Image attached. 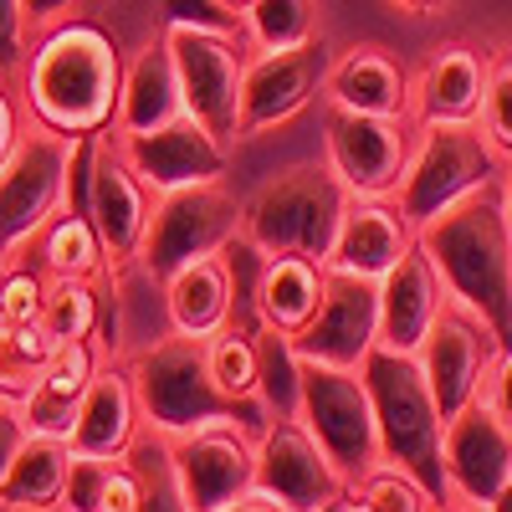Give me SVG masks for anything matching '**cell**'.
<instances>
[{
  "label": "cell",
  "mask_w": 512,
  "mask_h": 512,
  "mask_svg": "<svg viewBox=\"0 0 512 512\" xmlns=\"http://www.w3.org/2000/svg\"><path fill=\"white\" fill-rule=\"evenodd\" d=\"M415 246L431 256L451 303L472 308L497 333V344L512 349V231L497 185L466 195L446 216L425 221L415 231Z\"/></svg>",
  "instance_id": "1"
},
{
  "label": "cell",
  "mask_w": 512,
  "mask_h": 512,
  "mask_svg": "<svg viewBox=\"0 0 512 512\" xmlns=\"http://www.w3.org/2000/svg\"><path fill=\"white\" fill-rule=\"evenodd\" d=\"M26 93L47 134L88 139L118 118L123 57L98 21H62L26 62Z\"/></svg>",
  "instance_id": "2"
},
{
  "label": "cell",
  "mask_w": 512,
  "mask_h": 512,
  "mask_svg": "<svg viewBox=\"0 0 512 512\" xmlns=\"http://www.w3.org/2000/svg\"><path fill=\"white\" fill-rule=\"evenodd\" d=\"M364 395L374 410V436H379V461L410 472L431 502H451L446 492V466H441V436L446 420L436 410V395L425 384L415 354H395V349H369L359 364Z\"/></svg>",
  "instance_id": "3"
},
{
  "label": "cell",
  "mask_w": 512,
  "mask_h": 512,
  "mask_svg": "<svg viewBox=\"0 0 512 512\" xmlns=\"http://www.w3.org/2000/svg\"><path fill=\"white\" fill-rule=\"evenodd\" d=\"M134 379L139 410L149 415V425L159 436H185L200 425H241V431H267V405H246L216 390V379L205 369V338H164V344L144 349L128 369Z\"/></svg>",
  "instance_id": "4"
},
{
  "label": "cell",
  "mask_w": 512,
  "mask_h": 512,
  "mask_svg": "<svg viewBox=\"0 0 512 512\" xmlns=\"http://www.w3.org/2000/svg\"><path fill=\"white\" fill-rule=\"evenodd\" d=\"M349 200L328 164H292L241 205V236L262 256H308L328 267Z\"/></svg>",
  "instance_id": "5"
},
{
  "label": "cell",
  "mask_w": 512,
  "mask_h": 512,
  "mask_svg": "<svg viewBox=\"0 0 512 512\" xmlns=\"http://www.w3.org/2000/svg\"><path fill=\"white\" fill-rule=\"evenodd\" d=\"M497 180H502V154L482 134V123H425L400 180V216L420 231L425 221L446 216L451 205Z\"/></svg>",
  "instance_id": "6"
},
{
  "label": "cell",
  "mask_w": 512,
  "mask_h": 512,
  "mask_svg": "<svg viewBox=\"0 0 512 512\" xmlns=\"http://www.w3.org/2000/svg\"><path fill=\"white\" fill-rule=\"evenodd\" d=\"M297 420L308 425V436L323 446V456L344 472V482H359L364 472L379 466L374 410H369L359 369L297 359Z\"/></svg>",
  "instance_id": "7"
},
{
  "label": "cell",
  "mask_w": 512,
  "mask_h": 512,
  "mask_svg": "<svg viewBox=\"0 0 512 512\" xmlns=\"http://www.w3.org/2000/svg\"><path fill=\"white\" fill-rule=\"evenodd\" d=\"M241 236V205L216 185H185V190H164L149 210V231H144V267L149 277L169 282L180 267L200 262V256H221Z\"/></svg>",
  "instance_id": "8"
},
{
  "label": "cell",
  "mask_w": 512,
  "mask_h": 512,
  "mask_svg": "<svg viewBox=\"0 0 512 512\" xmlns=\"http://www.w3.org/2000/svg\"><path fill=\"white\" fill-rule=\"evenodd\" d=\"M497 354H502L497 333L472 308H461V303H451V297H446L436 323L425 328L420 349H415V364H420L425 384H431L441 420H451L456 410H466V405L482 395L487 369H492Z\"/></svg>",
  "instance_id": "9"
},
{
  "label": "cell",
  "mask_w": 512,
  "mask_h": 512,
  "mask_svg": "<svg viewBox=\"0 0 512 512\" xmlns=\"http://www.w3.org/2000/svg\"><path fill=\"white\" fill-rule=\"evenodd\" d=\"M415 139L400 118H369V113H328V169L338 175L354 200L395 195L410 169Z\"/></svg>",
  "instance_id": "10"
},
{
  "label": "cell",
  "mask_w": 512,
  "mask_h": 512,
  "mask_svg": "<svg viewBox=\"0 0 512 512\" xmlns=\"http://www.w3.org/2000/svg\"><path fill=\"white\" fill-rule=\"evenodd\" d=\"M344 487H349L344 472L323 456L303 420L297 415L267 420V431L256 436V492L282 502L287 512H323Z\"/></svg>",
  "instance_id": "11"
},
{
  "label": "cell",
  "mask_w": 512,
  "mask_h": 512,
  "mask_svg": "<svg viewBox=\"0 0 512 512\" xmlns=\"http://www.w3.org/2000/svg\"><path fill=\"white\" fill-rule=\"evenodd\" d=\"M164 47L180 77V103L195 123H205L216 139L236 134V103H241V52L231 36L216 31H185L164 26Z\"/></svg>",
  "instance_id": "12"
},
{
  "label": "cell",
  "mask_w": 512,
  "mask_h": 512,
  "mask_svg": "<svg viewBox=\"0 0 512 512\" xmlns=\"http://www.w3.org/2000/svg\"><path fill=\"white\" fill-rule=\"evenodd\" d=\"M164 441L190 512H221L246 492H256V446L241 425H200V431L164 436Z\"/></svg>",
  "instance_id": "13"
},
{
  "label": "cell",
  "mask_w": 512,
  "mask_h": 512,
  "mask_svg": "<svg viewBox=\"0 0 512 512\" xmlns=\"http://www.w3.org/2000/svg\"><path fill=\"white\" fill-rule=\"evenodd\" d=\"M374 344H379V282L328 267L323 272V303H318L313 323L292 338L297 359L359 369Z\"/></svg>",
  "instance_id": "14"
},
{
  "label": "cell",
  "mask_w": 512,
  "mask_h": 512,
  "mask_svg": "<svg viewBox=\"0 0 512 512\" xmlns=\"http://www.w3.org/2000/svg\"><path fill=\"white\" fill-rule=\"evenodd\" d=\"M441 466H446V492L477 512H487L512 482V431L492 415L482 395L446 420Z\"/></svg>",
  "instance_id": "15"
},
{
  "label": "cell",
  "mask_w": 512,
  "mask_h": 512,
  "mask_svg": "<svg viewBox=\"0 0 512 512\" xmlns=\"http://www.w3.org/2000/svg\"><path fill=\"white\" fill-rule=\"evenodd\" d=\"M328 47L323 36L287 52H262L251 67H241V103H236V134H267V128L297 118L328 77Z\"/></svg>",
  "instance_id": "16"
},
{
  "label": "cell",
  "mask_w": 512,
  "mask_h": 512,
  "mask_svg": "<svg viewBox=\"0 0 512 512\" xmlns=\"http://www.w3.org/2000/svg\"><path fill=\"white\" fill-rule=\"evenodd\" d=\"M62 175H67V139L62 134H31L16 144V154L0 164V256L31 241L62 205Z\"/></svg>",
  "instance_id": "17"
},
{
  "label": "cell",
  "mask_w": 512,
  "mask_h": 512,
  "mask_svg": "<svg viewBox=\"0 0 512 512\" xmlns=\"http://www.w3.org/2000/svg\"><path fill=\"white\" fill-rule=\"evenodd\" d=\"M123 164L134 169L144 190H185V185H216L226 175V149L205 123L180 113L175 123H159L149 134H123Z\"/></svg>",
  "instance_id": "18"
},
{
  "label": "cell",
  "mask_w": 512,
  "mask_h": 512,
  "mask_svg": "<svg viewBox=\"0 0 512 512\" xmlns=\"http://www.w3.org/2000/svg\"><path fill=\"white\" fill-rule=\"evenodd\" d=\"M441 303H446V287L431 267V256L420 246H410L400 262L379 277V349L415 354L425 328L436 323Z\"/></svg>",
  "instance_id": "19"
},
{
  "label": "cell",
  "mask_w": 512,
  "mask_h": 512,
  "mask_svg": "<svg viewBox=\"0 0 512 512\" xmlns=\"http://www.w3.org/2000/svg\"><path fill=\"white\" fill-rule=\"evenodd\" d=\"M149 190L134 180V169L123 164V154H108L98 149V164H93V195H88V221L103 241V256L113 267H123L128 256H139L144 246V231H149Z\"/></svg>",
  "instance_id": "20"
},
{
  "label": "cell",
  "mask_w": 512,
  "mask_h": 512,
  "mask_svg": "<svg viewBox=\"0 0 512 512\" xmlns=\"http://www.w3.org/2000/svg\"><path fill=\"white\" fill-rule=\"evenodd\" d=\"M410 246H415V226L400 216V205H390V200H349L328 267L379 282Z\"/></svg>",
  "instance_id": "21"
},
{
  "label": "cell",
  "mask_w": 512,
  "mask_h": 512,
  "mask_svg": "<svg viewBox=\"0 0 512 512\" xmlns=\"http://www.w3.org/2000/svg\"><path fill=\"white\" fill-rule=\"evenodd\" d=\"M139 431V395H134V379L128 369H98L93 384L82 390L77 400V420H72V436L67 451L72 456H128Z\"/></svg>",
  "instance_id": "22"
},
{
  "label": "cell",
  "mask_w": 512,
  "mask_h": 512,
  "mask_svg": "<svg viewBox=\"0 0 512 512\" xmlns=\"http://www.w3.org/2000/svg\"><path fill=\"white\" fill-rule=\"evenodd\" d=\"M323 88H328L333 108L369 113V118H405V103H410L405 67L379 47H354L344 62H333Z\"/></svg>",
  "instance_id": "23"
},
{
  "label": "cell",
  "mask_w": 512,
  "mask_h": 512,
  "mask_svg": "<svg viewBox=\"0 0 512 512\" xmlns=\"http://www.w3.org/2000/svg\"><path fill=\"white\" fill-rule=\"evenodd\" d=\"M487 93V62L472 47H441L420 72V118L425 123H477Z\"/></svg>",
  "instance_id": "24"
},
{
  "label": "cell",
  "mask_w": 512,
  "mask_h": 512,
  "mask_svg": "<svg viewBox=\"0 0 512 512\" xmlns=\"http://www.w3.org/2000/svg\"><path fill=\"white\" fill-rule=\"evenodd\" d=\"M164 297H169V323H175V333L210 338L216 328H226L231 323V297H236L226 256H200V262L180 267L164 282Z\"/></svg>",
  "instance_id": "25"
},
{
  "label": "cell",
  "mask_w": 512,
  "mask_h": 512,
  "mask_svg": "<svg viewBox=\"0 0 512 512\" xmlns=\"http://www.w3.org/2000/svg\"><path fill=\"white\" fill-rule=\"evenodd\" d=\"M185 113L180 103V77L169 62L164 36L154 47H144L134 57V67H123V93H118V128L123 134H149L159 123H175Z\"/></svg>",
  "instance_id": "26"
},
{
  "label": "cell",
  "mask_w": 512,
  "mask_h": 512,
  "mask_svg": "<svg viewBox=\"0 0 512 512\" xmlns=\"http://www.w3.org/2000/svg\"><path fill=\"white\" fill-rule=\"evenodd\" d=\"M323 262H308V256H267L262 287H256V313H262V328L297 338L318 303H323Z\"/></svg>",
  "instance_id": "27"
},
{
  "label": "cell",
  "mask_w": 512,
  "mask_h": 512,
  "mask_svg": "<svg viewBox=\"0 0 512 512\" xmlns=\"http://www.w3.org/2000/svg\"><path fill=\"white\" fill-rule=\"evenodd\" d=\"M67 441L52 436H26V446L16 451L11 472L0 477V507L11 512H52L67 497Z\"/></svg>",
  "instance_id": "28"
},
{
  "label": "cell",
  "mask_w": 512,
  "mask_h": 512,
  "mask_svg": "<svg viewBox=\"0 0 512 512\" xmlns=\"http://www.w3.org/2000/svg\"><path fill=\"white\" fill-rule=\"evenodd\" d=\"M67 512H139V472L123 456H72L67 461Z\"/></svg>",
  "instance_id": "29"
},
{
  "label": "cell",
  "mask_w": 512,
  "mask_h": 512,
  "mask_svg": "<svg viewBox=\"0 0 512 512\" xmlns=\"http://www.w3.org/2000/svg\"><path fill=\"white\" fill-rule=\"evenodd\" d=\"M36 236H41V267H47L52 282H93V272L108 262L93 221L72 216V210H57Z\"/></svg>",
  "instance_id": "30"
},
{
  "label": "cell",
  "mask_w": 512,
  "mask_h": 512,
  "mask_svg": "<svg viewBox=\"0 0 512 512\" xmlns=\"http://www.w3.org/2000/svg\"><path fill=\"white\" fill-rule=\"evenodd\" d=\"M52 349H57V338L41 323H0V395L21 405L36 390Z\"/></svg>",
  "instance_id": "31"
},
{
  "label": "cell",
  "mask_w": 512,
  "mask_h": 512,
  "mask_svg": "<svg viewBox=\"0 0 512 512\" xmlns=\"http://www.w3.org/2000/svg\"><path fill=\"white\" fill-rule=\"evenodd\" d=\"M251 344H256V400L267 405V415H297V349H292V338L262 328Z\"/></svg>",
  "instance_id": "32"
},
{
  "label": "cell",
  "mask_w": 512,
  "mask_h": 512,
  "mask_svg": "<svg viewBox=\"0 0 512 512\" xmlns=\"http://www.w3.org/2000/svg\"><path fill=\"white\" fill-rule=\"evenodd\" d=\"M205 369L216 379V390L231 395V400H246V405H262L256 400V344L251 333L241 328H216L205 338Z\"/></svg>",
  "instance_id": "33"
},
{
  "label": "cell",
  "mask_w": 512,
  "mask_h": 512,
  "mask_svg": "<svg viewBox=\"0 0 512 512\" xmlns=\"http://www.w3.org/2000/svg\"><path fill=\"white\" fill-rule=\"evenodd\" d=\"M36 323L57 344H67V338H93V328L103 323V292L93 282H47V303H41Z\"/></svg>",
  "instance_id": "34"
},
{
  "label": "cell",
  "mask_w": 512,
  "mask_h": 512,
  "mask_svg": "<svg viewBox=\"0 0 512 512\" xmlns=\"http://www.w3.org/2000/svg\"><path fill=\"white\" fill-rule=\"evenodd\" d=\"M246 26L262 52L303 47V41H313V0H251Z\"/></svg>",
  "instance_id": "35"
},
{
  "label": "cell",
  "mask_w": 512,
  "mask_h": 512,
  "mask_svg": "<svg viewBox=\"0 0 512 512\" xmlns=\"http://www.w3.org/2000/svg\"><path fill=\"white\" fill-rule=\"evenodd\" d=\"M128 451H134V472H139V512H190L164 436H149Z\"/></svg>",
  "instance_id": "36"
},
{
  "label": "cell",
  "mask_w": 512,
  "mask_h": 512,
  "mask_svg": "<svg viewBox=\"0 0 512 512\" xmlns=\"http://www.w3.org/2000/svg\"><path fill=\"white\" fill-rule=\"evenodd\" d=\"M103 364H98V349L88 344V338H67V344H57L52 349V359H47V369H41V390H52V395H62V400H82V390L93 384V374H98Z\"/></svg>",
  "instance_id": "37"
},
{
  "label": "cell",
  "mask_w": 512,
  "mask_h": 512,
  "mask_svg": "<svg viewBox=\"0 0 512 512\" xmlns=\"http://www.w3.org/2000/svg\"><path fill=\"white\" fill-rule=\"evenodd\" d=\"M354 492L364 497L369 512H431L425 487L410 472H400V466H374V472H364L354 482Z\"/></svg>",
  "instance_id": "38"
},
{
  "label": "cell",
  "mask_w": 512,
  "mask_h": 512,
  "mask_svg": "<svg viewBox=\"0 0 512 512\" xmlns=\"http://www.w3.org/2000/svg\"><path fill=\"white\" fill-rule=\"evenodd\" d=\"M482 134L502 159H512V57H497L487 67V93H482Z\"/></svg>",
  "instance_id": "39"
},
{
  "label": "cell",
  "mask_w": 512,
  "mask_h": 512,
  "mask_svg": "<svg viewBox=\"0 0 512 512\" xmlns=\"http://www.w3.org/2000/svg\"><path fill=\"white\" fill-rule=\"evenodd\" d=\"M21 420H26V431L31 436H52V441H67L72 436V420H77V400H62L52 390H36L21 400Z\"/></svg>",
  "instance_id": "40"
},
{
  "label": "cell",
  "mask_w": 512,
  "mask_h": 512,
  "mask_svg": "<svg viewBox=\"0 0 512 512\" xmlns=\"http://www.w3.org/2000/svg\"><path fill=\"white\" fill-rule=\"evenodd\" d=\"M47 303V282L36 272H6L0 277V323H36Z\"/></svg>",
  "instance_id": "41"
},
{
  "label": "cell",
  "mask_w": 512,
  "mask_h": 512,
  "mask_svg": "<svg viewBox=\"0 0 512 512\" xmlns=\"http://www.w3.org/2000/svg\"><path fill=\"white\" fill-rule=\"evenodd\" d=\"M164 26L236 36V11H226L221 0H164Z\"/></svg>",
  "instance_id": "42"
},
{
  "label": "cell",
  "mask_w": 512,
  "mask_h": 512,
  "mask_svg": "<svg viewBox=\"0 0 512 512\" xmlns=\"http://www.w3.org/2000/svg\"><path fill=\"white\" fill-rule=\"evenodd\" d=\"M26 6L21 0H0V77L26 62Z\"/></svg>",
  "instance_id": "43"
},
{
  "label": "cell",
  "mask_w": 512,
  "mask_h": 512,
  "mask_svg": "<svg viewBox=\"0 0 512 512\" xmlns=\"http://www.w3.org/2000/svg\"><path fill=\"white\" fill-rule=\"evenodd\" d=\"M482 400L492 405V415L512 431V349H502L487 369V384H482Z\"/></svg>",
  "instance_id": "44"
},
{
  "label": "cell",
  "mask_w": 512,
  "mask_h": 512,
  "mask_svg": "<svg viewBox=\"0 0 512 512\" xmlns=\"http://www.w3.org/2000/svg\"><path fill=\"white\" fill-rule=\"evenodd\" d=\"M21 6H26V26H62V21H82L108 0H21Z\"/></svg>",
  "instance_id": "45"
},
{
  "label": "cell",
  "mask_w": 512,
  "mask_h": 512,
  "mask_svg": "<svg viewBox=\"0 0 512 512\" xmlns=\"http://www.w3.org/2000/svg\"><path fill=\"white\" fill-rule=\"evenodd\" d=\"M26 420H21V410H11V405H0V477L11 472V461H16V451L26 446Z\"/></svg>",
  "instance_id": "46"
},
{
  "label": "cell",
  "mask_w": 512,
  "mask_h": 512,
  "mask_svg": "<svg viewBox=\"0 0 512 512\" xmlns=\"http://www.w3.org/2000/svg\"><path fill=\"white\" fill-rule=\"evenodd\" d=\"M16 144H21V134H16V103L6 93V82H0V164L16 154Z\"/></svg>",
  "instance_id": "47"
},
{
  "label": "cell",
  "mask_w": 512,
  "mask_h": 512,
  "mask_svg": "<svg viewBox=\"0 0 512 512\" xmlns=\"http://www.w3.org/2000/svg\"><path fill=\"white\" fill-rule=\"evenodd\" d=\"M221 512H287V507L272 502V497H262V492H246L241 502H231V507H221Z\"/></svg>",
  "instance_id": "48"
},
{
  "label": "cell",
  "mask_w": 512,
  "mask_h": 512,
  "mask_svg": "<svg viewBox=\"0 0 512 512\" xmlns=\"http://www.w3.org/2000/svg\"><path fill=\"white\" fill-rule=\"evenodd\" d=\"M323 512H369V507H364V497H359V492H354V482H349V487L338 492V497H333Z\"/></svg>",
  "instance_id": "49"
},
{
  "label": "cell",
  "mask_w": 512,
  "mask_h": 512,
  "mask_svg": "<svg viewBox=\"0 0 512 512\" xmlns=\"http://www.w3.org/2000/svg\"><path fill=\"white\" fill-rule=\"evenodd\" d=\"M497 195H502V216H507V231H512V164H507V175L497 180Z\"/></svg>",
  "instance_id": "50"
},
{
  "label": "cell",
  "mask_w": 512,
  "mask_h": 512,
  "mask_svg": "<svg viewBox=\"0 0 512 512\" xmlns=\"http://www.w3.org/2000/svg\"><path fill=\"white\" fill-rule=\"evenodd\" d=\"M395 6H405L410 16H431V11H441L446 0H395Z\"/></svg>",
  "instance_id": "51"
},
{
  "label": "cell",
  "mask_w": 512,
  "mask_h": 512,
  "mask_svg": "<svg viewBox=\"0 0 512 512\" xmlns=\"http://www.w3.org/2000/svg\"><path fill=\"white\" fill-rule=\"evenodd\" d=\"M487 512H512V482H507V487H502V497H497V502H492V507H487Z\"/></svg>",
  "instance_id": "52"
},
{
  "label": "cell",
  "mask_w": 512,
  "mask_h": 512,
  "mask_svg": "<svg viewBox=\"0 0 512 512\" xmlns=\"http://www.w3.org/2000/svg\"><path fill=\"white\" fill-rule=\"evenodd\" d=\"M221 6H226V11H236V16H246V6H251V0H221Z\"/></svg>",
  "instance_id": "53"
},
{
  "label": "cell",
  "mask_w": 512,
  "mask_h": 512,
  "mask_svg": "<svg viewBox=\"0 0 512 512\" xmlns=\"http://www.w3.org/2000/svg\"><path fill=\"white\" fill-rule=\"evenodd\" d=\"M0 277H6V272H0Z\"/></svg>",
  "instance_id": "54"
}]
</instances>
